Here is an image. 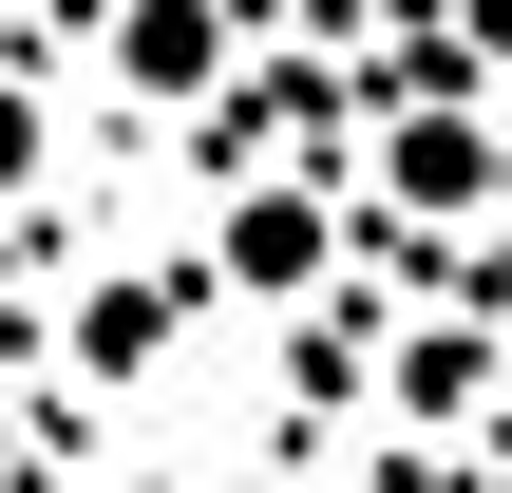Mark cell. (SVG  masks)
<instances>
[{"label": "cell", "mask_w": 512, "mask_h": 493, "mask_svg": "<svg viewBox=\"0 0 512 493\" xmlns=\"http://www.w3.org/2000/svg\"><path fill=\"white\" fill-rule=\"evenodd\" d=\"M228 266H247V304H285V285L323 266V209H285V190H247V209H228Z\"/></svg>", "instance_id": "1"}, {"label": "cell", "mask_w": 512, "mask_h": 493, "mask_svg": "<svg viewBox=\"0 0 512 493\" xmlns=\"http://www.w3.org/2000/svg\"><path fill=\"white\" fill-rule=\"evenodd\" d=\"M19 171H38V114H19V95H0V190H19Z\"/></svg>", "instance_id": "3"}, {"label": "cell", "mask_w": 512, "mask_h": 493, "mask_svg": "<svg viewBox=\"0 0 512 493\" xmlns=\"http://www.w3.org/2000/svg\"><path fill=\"white\" fill-rule=\"evenodd\" d=\"M209 38H228L209 0H133V76H152V95H190V76H209Z\"/></svg>", "instance_id": "2"}]
</instances>
